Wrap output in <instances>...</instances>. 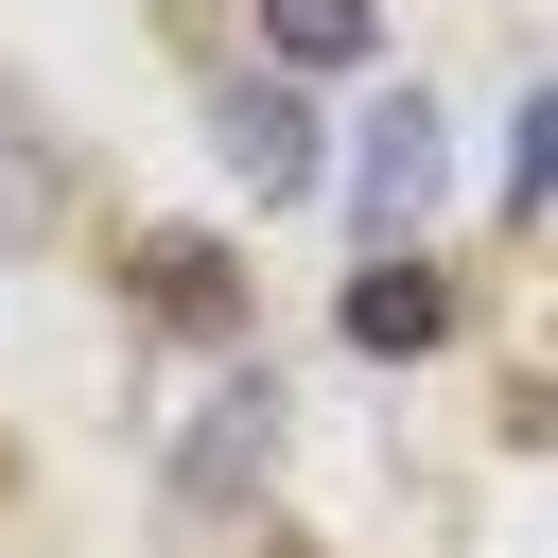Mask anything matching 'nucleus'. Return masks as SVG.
<instances>
[{"label":"nucleus","mask_w":558,"mask_h":558,"mask_svg":"<svg viewBox=\"0 0 558 558\" xmlns=\"http://www.w3.org/2000/svg\"><path fill=\"white\" fill-rule=\"evenodd\" d=\"M52 227V140H35V105L0 87V244H35Z\"/></svg>","instance_id":"nucleus-7"},{"label":"nucleus","mask_w":558,"mask_h":558,"mask_svg":"<svg viewBox=\"0 0 558 558\" xmlns=\"http://www.w3.org/2000/svg\"><path fill=\"white\" fill-rule=\"evenodd\" d=\"M140 296H157L174 331H209V349L244 331V279H227V244H192V227H157V244H140Z\"/></svg>","instance_id":"nucleus-5"},{"label":"nucleus","mask_w":558,"mask_h":558,"mask_svg":"<svg viewBox=\"0 0 558 558\" xmlns=\"http://www.w3.org/2000/svg\"><path fill=\"white\" fill-rule=\"evenodd\" d=\"M541 192H558V87L523 105V157H506V209H541Z\"/></svg>","instance_id":"nucleus-8"},{"label":"nucleus","mask_w":558,"mask_h":558,"mask_svg":"<svg viewBox=\"0 0 558 558\" xmlns=\"http://www.w3.org/2000/svg\"><path fill=\"white\" fill-rule=\"evenodd\" d=\"M436 331H453V279H436L418 244H366V279H349V349L401 366V349H436Z\"/></svg>","instance_id":"nucleus-3"},{"label":"nucleus","mask_w":558,"mask_h":558,"mask_svg":"<svg viewBox=\"0 0 558 558\" xmlns=\"http://www.w3.org/2000/svg\"><path fill=\"white\" fill-rule=\"evenodd\" d=\"M262 453H279V384H227V401H209V436L174 453V488H192V506H244V488H262Z\"/></svg>","instance_id":"nucleus-4"},{"label":"nucleus","mask_w":558,"mask_h":558,"mask_svg":"<svg viewBox=\"0 0 558 558\" xmlns=\"http://www.w3.org/2000/svg\"><path fill=\"white\" fill-rule=\"evenodd\" d=\"M384 0H262V70H366Z\"/></svg>","instance_id":"nucleus-6"},{"label":"nucleus","mask_w":558,"mask_h":558,"mask_svg":"<svg viewBox=\"0 0 558 558\" xmlns=\"http://www.w3.org/2000/svg\"><path fill=\"white\" fill-rule=\"evenodd\" d=\"M436 192H453V122H436V87H401V105L349 140V209H366V244H418Z\"/></svg>","instance_id":"nucleus-1"},{"label":"nucleus","mask_w":558,"mask_h":558,"mask_svg":"<svg viewBox=\"0 0 558 558\" xmlns=\"http://www.w3.org/2000/svg\"><path fill=\"white\" fill-rule=\"evenodd\" d=\"M209 140H227V174L244 192H331V140H314V105H296V70H244V87H209Z\"/></svg>","instance_id":"nucleus-2"}]
</instances>
